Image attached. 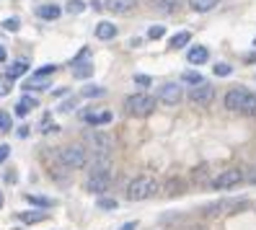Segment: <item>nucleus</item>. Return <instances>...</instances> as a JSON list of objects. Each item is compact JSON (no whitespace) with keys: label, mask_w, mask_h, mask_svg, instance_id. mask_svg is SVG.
<instances>
[{"label":"nucleus","mask_w":256,"mask_h":230,"mask_svg":"<svg viewBox=\"0 0 256 230\" xmlns=\"http://www.w3.org/2000/svg\"><path fill=\"white\" fill-rule=\"evenodd\" d=\"M83 119H86V124H91V127H106L114 116H112V112H86Z\"/></svg>","instance_id":"obj_11"},{"label":"nucleus","mask_w":256,"mask_h":230,"mask_svg":"<svg viewBox=\"0 0 256 230\" xmlns=\"http://www.w3.org/2000/svg\"><path fill=\"white\" fill-rule=\"evenodd\" d=\"M54 70H57V65H47V68H42L36 75H42V78H47V75H52Z\"/></svg>","instance_id":"obj_38"},{"label":"nucleus","mask_w":256,"mask_h":230,"mask_svg":"<svg viewBox=\"0 0 256 230\" xmlns=\"http://www.w3.org/2000/svg\"><path fill=\"white\" fill-rule=\"evenodd\" d=\"M218 3L220 0H189V8L197 10V13H207V10H212Z\"/></svg>","instance_id":"obj_20"},{"label":"nucleus","mask_w":256,"mask_h":230,"mask_svg":"<svg viewBox=\"0 0 256 230\" xmlns=\"http://www.w3.org/2000/svg\"><path fill=\"white\" fill-rule=\"evenodd\" d=\"M189 42H192V32H178L176 36H171V44H168V47H171V50H184Z\"/></svg>","instance_id":"obj_21"},{"label":"nucleus","mask_w":256,"mask_h":230,"mask_svg":"<svg viewBox=\"0 0 256 230\" xmlns=\"http://www.w3.org/2000/svg\"><path fill=\"white\" fill-rule=\"evenodd\" d=\"M39 130H42V132H54L57 127L52 124V119H50V116H44V122H39Z\"/></svg>","instance_id":"obj_35"},{"label":"nucleus","mask_w":256,"mask_h":230,"mask_svg":"<svg viewBox=\"0 0 256 230\" xmlns=\"http://www.w3.org/2000/svg\"><path fill=\"white\" fill-rule=\"evenodd\" d=\"M6 60H8V52H6V47H3V44H0V65H3Z\"/></svg>","instance_id":"obj_40"},{"label":"nucleus","mask_w":256,"mask_h":230,"mask_svg":"<svg viewBox=\"0 0 256 230\" xmlns=\"http://www.w3.org/2000/svg\"><path fill=\"white\" fill-rule=\"evenodd\" d=\"M207 57H210V52H207V47H202V44H197V47H192V50L186 52L189 65H204Z\"/></svg>","instance_id":"obj_12"},{"label":"nucleus","mask_w":256,"mask_h":230,"mask_svg":"<svg viewBox=\"0 0 256 230\" xmlns=\"http://www.w3.org/2000/svg\"><path fill=\"white\" fill-rule=\"evenodd\" d=\"M230 72H233L230 65H225V62H218L215 65V75H218V78H225V75H230Z\"/></svg>","instance_id":"obj_31"},{"label":"nucleus","mask_w":256,"mask_h":230,"mask_svg":"<svg viewBox=\"0 0 256 230\" xmlns=\"http://www.w3.org/2000/svg\"><path fill=\"white\" fill-rule=\"evenodd\" d=\"M156 8L158 10H171L174 6H171V0H156Z\"/></svg>","instance_id":"obj_37"},{"label":"nucleus","mask_w":256,"mask_h":230,"mask_svg":"<svg viewBox=\"0 0 256 230\" xmlns=\"http://www.w3.org/2000/svg\"><path fill=\"white\" fill-rule=\"evenodd\" d=\"M156 192H158V184H156L153 176H138V178L130 181L127 199L130 202H145V199H150Z\"/></svg>","instance_id":"obj_1"},{"label":"nucleus","mask_w":256,"mask_h":230,"mask_svg":"<svg viewBox=\"0 0 256 230\" xmlns=\"http://www.w3.org/2000/svg\"><path fill=\"white\" fill-rule=\"evenodd\" d=\"M88 145L96 150V156H106V152L114 148V137L109 132H91L88 134Z\"/></svg>","instance_id":"obj_5"},{"label":"nucleus","mask_w":256,"mask_h":230,"mask_svg":"<svg viewBox=\"0 0 256 230\" xmlns=\"http://www.w3.org/2000/svg\"><path fill=\"white\" fill-rule=\"evenodd\" d=\"M240 181H244V174H240L238 168H228V171H222L220 176L212 178V189H230Z\"/></svg>","instance_id":"obj_8"},{"label":"nucleus","mask_w":256,"mask_h":230,"mask_svg":"<svg viewBox=\"0 0 256 230\" xmlns=\"http://www.w3.org/2000/svg\"><path fill=\"white\" fill-rule=\"evenodd\" d=\"M96 36H98L101 42L114 39V36H116V26H114V24H109V21H101V24L96 26Z\"/></svg>","instance_id":"obj_16"},{"label":"nucleus","mask_w":256,"mask_h":230,"mask_svg":"<svg viewBox=\"0 0 256 230\" xmlns=\"http://www.w3.org/2000/svg\"><path fill=\"white\" fill-rule=\"evenodd\" d=\"M104 94H106V88H104V86H86L83 88V98H98Z\"/></svg>","instance_id":"obj_24"},{"label":"nucleus","mask_w":256,"mask_h":230,"mask_svg":"<svg viewBox=\"0 0 256 230\" xmlns=\"http://www.w3.org/2000/svg\"><path fill=\"white\" fill-rule=\"evenodd\" d=\"M10 114L8 112H0V132H10Z\"/></svg>","instance_id":"obj_30"},{"label":"nucleus","mask_w":256,"mask_h":230,"mask_svg":"<svg viewBox=\"0 0 256 230\" xmlns=\"http://www.w3.org/2000/svg\"><path fill=\"white\" fill-rule=\"evenodd\" d=\"M10 90H13V80L8 78V75H0V98L8 96Z\"/></svg>","instance_id":"obj_27"},{"label":"nucleus","mask_w":256,"mask_h":230,"mask_svg":"<svg viewBox=\"0 0 256 230\" xmlns=\"http://www.w3.org/2000/svg\"><path fill=\"white\" fill-rule=\"evenodd\" d=\"M163 34H166V26H150V32H148L150 39H160Z\"/></svg>","instance_id":"obj_33"},{"label":"nucleus","mask_w":256,"mask_h":230,"mask_svg":"<svg viewBox=\"0 0 256 230\" xmlns=\"http://www.w3.org/2000/svg\"><path fill=\"white\" fill-rule=\"evenodd\" d=\"M3 202H6V199H3V192H0V207H3Z\"/></svg>","instance_id":"obj_43"},{"label":"nucleus","mask_w":256,"mask_h":230,"mask_svg":"<svg viewBox=\"0 0 256 230\" xmlns=\"http://www.w3.org/2000/svg\"><path fill=\"white\" fill-rule=\"evenodd\" d=\"M109 186H112V174H88L86 178V189L91 194H104L109 192Z\"/></svg>","instance_id":"obj_7"},{"label":"nucleus","mask_w":256,"mask_h":230,"mask_svg":"<svg viewBox=\"0 0 256 230\" xmlns=\"http://www.w3.org/2000/svg\"><path fill=\"white\" fill-rule=\"evenodd\" d=\"M98 210H116V199H109V196H98Z\"/></svg>","instance_id":"obj_29"},{"label":"nucleus","mask_w":256,"mask_h":230,"mask_svg":"<svg viewBox=\"0 0 256 230\" xmlns=\"http://www.w3.org/2000/svg\"><path fill=\"white\" fill-rule=\"evenodd\" d=\"M88 174H112V160H109L106 156H96V158L91 160Z\"/></svg>","instance_id":"obj_13"},{"label":"nucleus","mask_w":256,"mask_h":230,"mask_svg":"<svg viewBox=\"0 0 256 230\" xmlns=\"http://www.w3.org/2000/svg\"><path fill=\"white\" fill-rule=\"evenodd\" d=\"M26 70H28V62L26 60H16V62H10V68H8V78L10 80H16V78H21V75H26Z\"/></svg>","instance_id":"obj_18"},{"label":"nucleus","mask_w":256,"mask_h":230,"mask_svg":"<svg viewBox=\"0 0 256 230\" xmlns=\"http://www.w3.org/2000/svg\"><path fill=\"white\" fill-rule=\"evenodd\" d=\"M134 83H138L140 88H148L150 83H153V78H150V75H134Z\"/></svg>","instance_id":"obj_34"},{"label":"nucleus","mask_w":256,"mask_h":230,"mask_svg":"<svg viewBox=\"0 0 256 230\" xmlns=\"http://www.w3.org/2000/svg\"><path fill=\"white\" fill-rule=\"evenodd\" d=\"M50 80L47 78H42V75H34V78H28L26 83H21L24 90H47Z\"/></svg>","instance_id":"obj_17"},{"label":"nucleus","mask_w":256,"mask_h":230,"mask_svg":"<svg viewBox=\"0 0 256 230\" xmlns=\"http://www.w3.org/2000/svg\"><path fill=\"white\" fill-rule=\"evenodd\" d=\"M18 26H21L18 18H6V21H3V28H6V32H18Z\"/></svg>","instance_id":"obj_32"},{"label":"nucleus","mask_w":256,"mask_h":230,"mask_svg":"<svg viewBox=\"0 0 256 230\" xmlns=\"http://www.w3.org/2000/svg\"><path fill=\"white\" fill-rule=\"evenodd\" d=\"M8 156H10V148L8 145H0V163H6Z\"/></svg>","instance_id":"obj_39"},{"label":"nucleus","mask_w":256,"mask_h":230,"mask_svg":"<svg viewBox=\"0 0 256 230\" xmlns=\"http://www.w3.org/2000/svg\"><path fill=\"white\" fill-rule=\"evenodd\" d=\"M212 98H215V88H212V86H207V83L194 86V88L189 90V101H192V104H197V106L212 104Z\"/></svg>","instance_id":"obj_9"},{"label":"nucleus","mask_w":256,"mask_h":230,"mask_svg":"<svg viewBox=\"0 0 256 230\" xmlns=\"http://www.w3.org/2000/svg\"><path fill=\"white\" fill-rule=\"evenodd\" d=\"M240 112L248 114V116H256V94H248V98H246V104H244Z\"/></svg>","instance_id":"obj_26"},{"label":"nucleus","mask_w":256,"mask_h":230,"mask_svg":"<svg viewBox=\"0 0 256 230\" xmlns=\"http://www.w3.org/2000/svg\"><path fill=\"white\" fill-rule=\"evenodd\" d=\"M246 98H248L246 88H233V90L225 94V106H228L230 112H240V109H244V104H246Z\"/></svg>","instance_id":"obj_10"},{"label":"nucleus","mask_w":256,"mask_h":230,"mask_svg":"<svg viewBox=\"0 0 256 230\" xmlns=\"http://www.w3.org/2000/svg\"><path fill=\"white\" fill-rule=\"evenodd\" d=\"M60 13H62V8L54 6V3H47V6H39V8H36V16L44 18V21H54V18H60Z\"/></svg>","instance_id":"obj_14"},{"label":"nucleus","mask_w":256,"mask_h":230,"mask_svg":"<svg viewBox=\"0 0 256 230\" xmlns=\"http://www.w3.org/2000/svg\"><path fill=\"white\" fill-rule=\"evenodd\" d=\"M96 8L116 13V16H124V13H132L138 8V0H96Z\"/></svg>","instance_id":"obj_4"},{"label":"nucleus","mask_w":256,"mask_h":230,"mask_svg":"<svg viewBox=\"0 0 256 230\" xmlns=\"http://www.w3.org/2000/svg\"><path fill=\"white\" fill-rule=\"evenodd\" d=\"M124 109H127V114L138 116V119L150 116L156 112V98L148 96V94H132V96L124 98Z\"/></svg>","instance_id":"obj_2"},{"label":"nucleus","mask_w":256,"mask_h":230,"mask_svg":"<svg viewBox=\"0 0 256 230\" xmlns=\"http://www.w3.org/2000/svg\"><path fill=\"white\" fill-rule=\"evenodd\" d=\"M182 98H184V90H182V86H178V83H166L158 90V101L166 104V106H176Z\"/></svg>","instance_id":"obj_6"},{"label":"nucleus","mask_w":256,"mask_h":230,"mask_svg":"<svg viewBox=\"0 0 256 230\" xmlns=\"http://www.w3.org/2000/svg\"><path fill=\"white\" fill-rule=\"evenodd\" d=\"M182 80H184V83H192V86H202V83H204L202 72H194V70H184Z\"/></svg>","instance_id":"obj_23"},{"label":"nucleus","mask_w":256,"mask_h":230,"mask_svg":"<svg viewBox=\"0 0 256 230\" xmlns=\"http://www.w3.org/2000/svg\"><path fill=\"white\" fill-rule=\"evenodd\" d=\"M72 109H75V101H65V104L57 106V112H62V114H70Z\"/></svg>","instance_id":"obj_36"},{"label":"nucleus","mask_w":256,"mask_h":230,"mask_svg":"<svg viewBox=\"0 0 256 230\" xmlns=\"http://www.w3.org/2000/svg\"><path fill=\"white\" fill-rule=\"evenodd\" d=\"M42 220H47V212H42V210L21 212V222H26V225H34V222H42Z\"/></svg>","instance_id":"obj_19"},{"label":"nucleus","mask_w":256,"mask_h":230,"mask_svg":"<svg viewBox=\"0 0 256 230\" xmlns=\"http://www.w3.org/2000/svg\"><path fill=\"white\" fill-rule=\"evenodd\" d=\"M65 10H68V13H72V16H78V13H83V10H86V3H83V0H68Z\"/></svg>","instance_id":"obj_25"},{"label":"nucleus","mask_w":256,"mask_h":230,"mask_svg":"<svg viewBox=\"0 0 256 230\" xmlns=\"http://www.w3.org/2000/svg\"><path fill=\"white\" fill-rule=\"evenodd\" d=\"M254 47H256V39H254Z\"/></svg>","instance_id":"obj_44"},{"label":"nucleus","mask_w":256,"mask_h":230,"mask_svg":"<svg viewBox=\"0 0 256 230\" xmlns=\"http://www.w3.org/2000/svg\"><path fill=\"white\" fill-rule=\"evenodd\" d=\"M28 202L36 207H54V199H47V196H28Z\"/></svg>","instance_id":"obj_28"},{"label":"nucleus","mask_w":256,"mask_h":230,"mask_svg":"<svg viewBox=\"0 0 256 230\" xmlns=\"http://www.w3.org/2000/svg\"><path fill=\"white\" fill-rule=\"evenodd\" d=\"M36 106H39V101L34 96H21V101L16 104V116H26L32 109H36Z\"/></svg>","instance_id":"obj_15"},{"label":"nucleus","mask_w":256,"mask_h":230,"mask_svg":"<svg viewBox=\"0 0 256 230\" xmlns=\"http://www.w3.org/2000/svg\"><path fill=\"white\" fill-rule=\"evenodd\" d=\"M248 184H256V171H251V174H248Z\"/></svg>","instance_id":"obj_42"},{"label":"nucleus","mask_w":256,"mask_h":230,"mask_svg":"<svg viewBox=\"0 0 256 230\" xmlns=\"http://www.w3.org/2000/svg\"><path fill=\"white\" fill-rule=\"evenodd\" d=\"M119 230H138V222H124Z\"/></svg>","instance_id":"obj_41"},{"label":"nucleus","mask_w":256,"mask_h":230,"mask_svg":"<svg viewBox=\"0 0 256 230\" xmlns=\"http://www.w3.org/2000/svg\"><path fill=\"white\" fill-rule=\"evenodd\" d=\"M60 163L65 168H83L88 163V150L83 145H68L60 152Z\"/></svg>","instance_id":"obj_3"},{"label":"nucleus","mask_w":256,"mask_h":230,"mask_svg":"<svg viewBox=\"0 0 256 230\" xmlns=\"http://www.w3.org/2000/svg\"><path fill=\"white\" fill-rule=\"evenodd\" d=\"M72 75H75V78H91V75H94V65H91V62L75 65V68H72Z\"/></svg>","instance_id":"obj_22"}]
</instances>
